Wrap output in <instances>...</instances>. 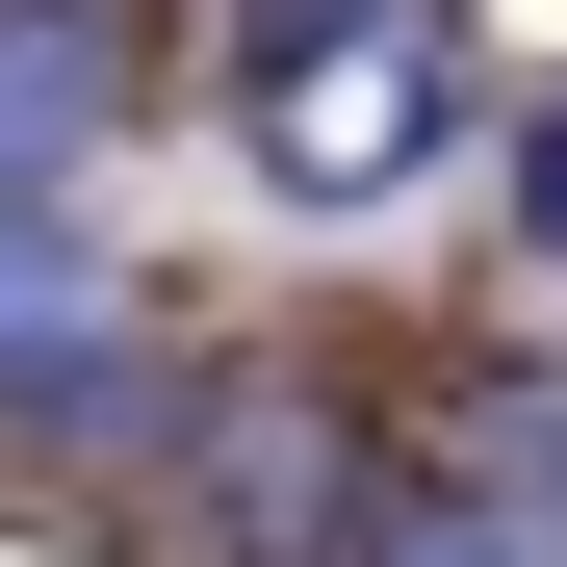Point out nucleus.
I'll return each instance as SVG.
<instances>
[{
    "label": "nucleus",
    "instance_id": "obj_1",
    "mask_svg": "<svg viewBox=\"0 0 567 567\" xmlns=\"http://www.w3.org/2000/svg\"><path fill=\"white\" fill-rule=\"evenodd\" d=\"M464 27L439 0H258L233 27V155L284 181V207H388V181H439L464 155Z\"/></svg>",
    "mask_w": 567,
    "mask_h": 567
},
{
    "label": "nucleus",
    "instance_id": "obj_2",
    "mask_svg": "<svg viewBox=\"0 0 567 567\" xmlns=\"http://www.w3.org/2000/svg\"><path fill=\"white\" fill-rule=\"evenodd\" d=\"M542 207H567V181H542Z\"/></svg>",
    "mask_w": 567,
    "mask_h": 567
}]
</instances>
